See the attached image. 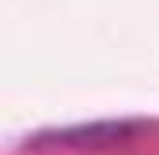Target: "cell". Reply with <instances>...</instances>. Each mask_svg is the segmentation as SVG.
Wrapping results in <instances>:
<instances>
[{
	"mask_svg": "<svg viewBox=\"0 0 159 155\" xmlns=\"http://www.w3.org/2000/svg\"><path fill=\"white\" fill-rule=\"evenodd\" d=\"M137 133V126L129 122H100V126H78V129H63V133H44L34 144H59V148H107L122 144Z\"/></svg>",
	"mask_w": 159,
	"mask_h": 155,
	"instance_id": "1",
	"label": "cell"
}]
</instances>
